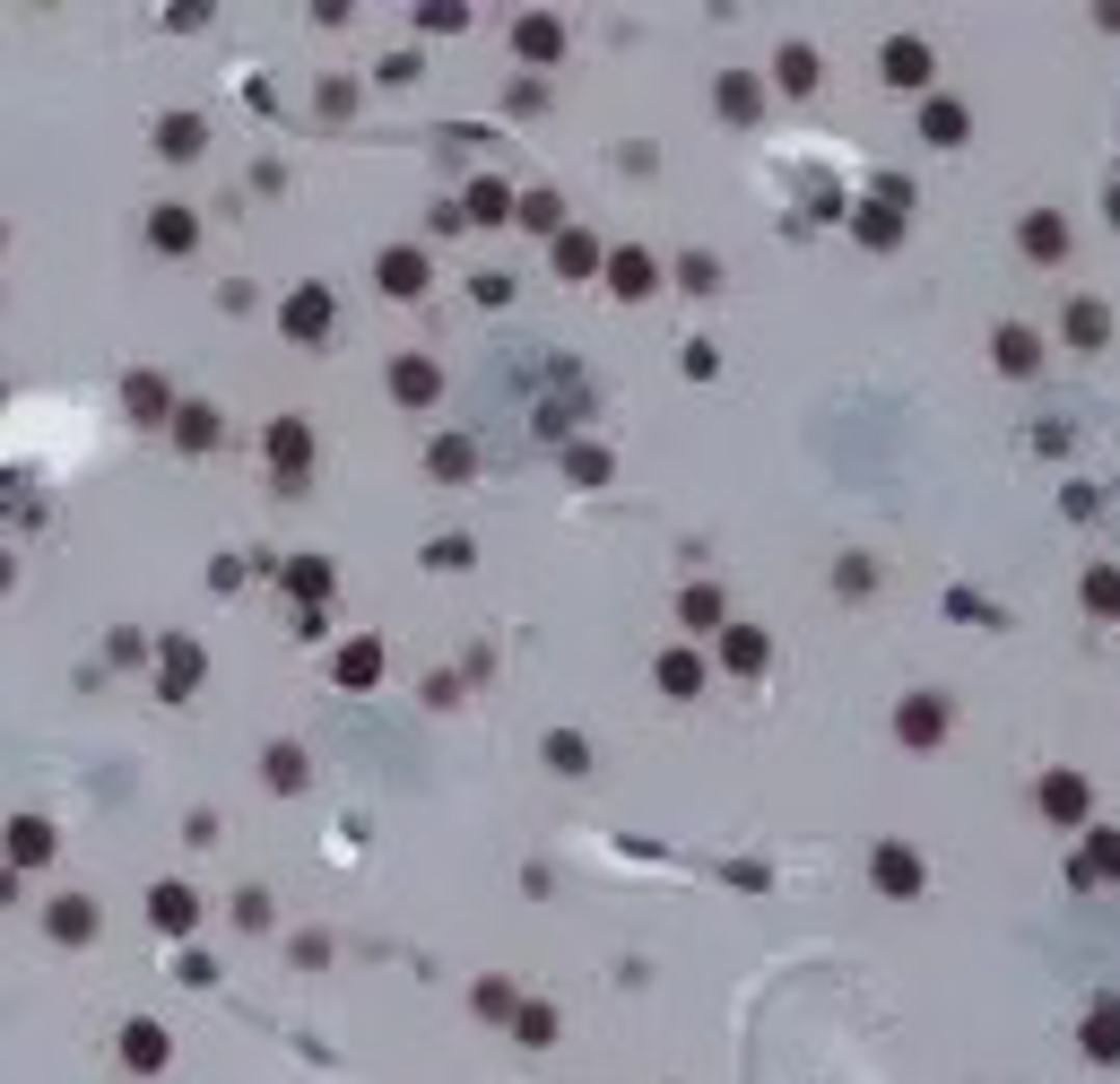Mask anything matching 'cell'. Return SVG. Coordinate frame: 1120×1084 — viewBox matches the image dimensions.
I'll return each mask as SVG.
<instances>
[{"mask_svg":"<svg viewBox=\"0 0 1120 1084\" xmlns=\"http://www.w3.org/2000/svg\"><path fill=\"white\" fill-rule=\"evenodd\" d=\"M886 79L895 87H921V79H930V53H921V44H886Z\"/></svg>","mask_w":1120,"mask_h":1084,"instance_id":"6da1fadb","label":"cell"},{"mask_svg":"<svg viewBox=\"0 0 1120 1084\" xmlns=\"http://www.w3.org/2000/svg\"><path fill=\"white\" fill-rule=\"evenodd\" d=\"M9 859H18V868H35V859H53V833H44L35 816H27V824H9Z\"/></svg>","mask_w":1120,"mask_h":1084,"instance_id":"7a4b0ae2","label":"cell"},{"mask_svg":"<svg viewBox=\"0 0 1120 1084\" xmlns=\"http://www.w3.org/2000/svg\"><path fill=\"white\" fill-rule=\"evenodd\" d=\"M382 287H392V295H418V287H426V261H418V252H382Z\"/></svg>","mask_w":1120,"mask_h":1084,"instance_id":"3957f363","label":"cell"},{"mask_svg":"<svg viewBox=\"0 0 1120 1084\" xmlns=\"http://www.w3.org/2000/svg\"><path fill=\"white\" fill-rule=\"evenodd\" d=\"M608 287H617V295H651V261L643 252H617V261H608Z\"/></svg>","mask_w":1120,"mask_h":1084,"instance_id":"277c9868","label":"cell"},{"mask_svg":"<svg viewBox=\"0 0 1120 1084\" xmlns=\"http://www.w3.org/2000/svg\"><path fill=\"white\" fill-rule=\"evenodd\" d=\"M661 685H669V695H695V685H703V659H695V651H669V659H661Z\"/></svg>","mask_w":1120,"mask_h":1084,"instance_id":"5b68a950","label":"cell"},{"mask_svg":"<svg viewBox=\"0 0 1120 1084\" xmlns=\"http://www.w3.org/2000/svg\"><path fill=\"white\" fill-rule=\"evenodd\" d=\"M122 1050H131V1067H157V1058H165V1032H157V1024H131V1032H122Z\"/></svg>","mask_w":1120,"mask_h":1084,"instance_id":"8992f818","label":"cell"},{"mask_svg":"<svg viewBox=\"0 0 1120 1084\" xmlns=\"http://www.w3.org/2000/svg\"><path fill=\"white\" fill-rule=\"evenodd\" d=\"M878 885H886V894H912V885H921V859L886 850V859H878Z\"/></svg>","mask_w":1120,"mask_h":1084,"instance_id":"52a82bcc","label":"cell"},{"mask_svg":"<svg viewBox=\"0 0 1120 1084\" xmlns=\"http://www.w3.org/2000/svg\"><path fill=\"white\" fill-rule=\"evenodd\" d=\"M157 928H191V894L183 885H157Z\"/></svg>","mask_w":1120,"mask_h":1084,"instance_id":"ba28073f","label":"cell"},{"mask_svg":"<svg viewBox=\"0 0 1120 1084\" xmlns=\"http://www.w3.org/2000/svg\"><path fill=\"white\" fill-rule=\"evenodd\" d=\"M322 322H330V304H322V295H296V313H287V330H304V338H313Z\"/></svg>","mask_w":1120,"mask_h":1084,"instance_id":"9c48e42d","label":"cell"},{"mask_svg":"<svg viewBox=\"0 0 1120 1084\" xmlns=\"http://www.w3.org/2000/svg\"><path fill=\"white\" fill-rule=\"evenodd\" d=\"M400 400H434V364H418V356L400 364Z\"/></svg>","mask_w":1120,"mask_h":1084,"instance_id":"30bf717a","label":"cell"},{"mask_svg":"<svg viewBox=\"0 0 1120 1084\" xmlns=\"http://www.w3.org/2000/svg\"><path fill=\"white\" fill-rule=\"evenodd\" d=\"M87 928H96L87 902H61V911H53V938H87Z\"/></svg>","mask_w":1120,"mask_h":1084,"instance_id":"8fae6325","label":"cell"},{"mask_svg":"<svg viewBox=\"0 0 1120 1084\" xmlns=\"http://www.w3.org/2000/svg\"><path fill=\"white\" fill-rule=\"evenodd\" d=\"M729 669H765V633H729Z\"/></svg>","mask_w":1120,"mask_h":1084,"instance_id":"7c38bea8","label":"cell"},{"mask_svg":"<svg viewBox=\"0 0 1120 1084\" xmlns=\"http://www.w3.org/2000/svg\"><path fill=\"white\" fill-rule=\"evenodd\" d=\"M1042 807H1051V816H1077L1086 790H1077V781H1051V790H1042Z\"/></svg>","mask_w":1120,"mask_h":1084,"instance_id":"4fadbf2b","label":"cell"},{"mask_svg":"<svg viewBox=\"0 0 1120 1084\" xmlns=\"http://www.w3.org/2000/svg\"><path fill=\"white\" fill-rule=\"evenodd\" d=\"M157 243H165V252H183V243H191V217L165 209V217H157Z\"/></svg>","mask_w":1120,"mask_h":1084,"instance_id":"5bb4252c","label":"cell"},{"mask_svg":"<svg viewBox=\"0 0 1120 1084\" xmlns=\"http://www.w3.org/2000/svg\"><path fill=\"white\" fill-rule=\"evenodd\" d=\"M599 252H591V243H582V235H556V269H591Z\"/></svg>","mask_w":1120,"mask_h":1084,"instance_id":"9a60e30c","label":"cell"},{"mask_svg":"<svg viewBox=\"0 0 1120 1084\" xmlns=\"http://www.w3.org/2000/svg\"><path fill=\"white\" fill-rule=\"evenodd\" d=\"M504 209H513V200H504V183H478V191H470V217H504Z\"/></svg>","mask_w":1120,"mask_h":1084,"instance_id":"2e32d148","label":"cell"},{"mask_svg":"<svg viewBox=\"0 0 1120 1084\" xmlns=\"http://www.w3.org/2000/svg\"><path fill=\"white\" fill-rule=\"evenodd\" d=\"M999 356H1008V374H1025V364H1034V338H1025V330H1008V338H999Z\"/></svg>","mask_w":1120,"mask_h":1084,"instance_id":"e0dca14e","label":"cell"},{"mask_svg":"<svg viewBox=\"0 0 1120 1084\" xmlns=\"http://www.w3.org/2000/svg\"><path fill=\"white\" fill-rule=\"evenodd\" d=\"M374 669H382V659H374V651H365V643H356L348 659H339V677H348V685H365V677H374Z\"/></svg>","mask_w":1120,"mask_h":1084,"instance_id":"ac0fdd59","label":"cell"},{"mask_svg":"<svg viewBox=\"0 0 1120 1084\" xmlns=\"http://www.w3.org/2000/svg\"><path fill=\"white\" fill-rule=\"evenodd\" d=\"M904 737H938V703H912L904 711Z\"/></svg>","mask_w":1120,"mask_h":1084,"instance_id":"d6986e66","label":"cell"},{"mask_svg":"<svg viewBox=\"0 0 1120 1084\" xmlns=\"http://www.w3.org/2000/svg\"><path fill=\"white\" fill-rule=\"evenodd\" d=\"M1086 599H1094V607L1112 616V607H1120V573H1094V581H1086Z\"/></svg>","mask_w":1120,"mask_h":1084,"instance_id":"ffe728a7","label":"cell"}]
</instances>
